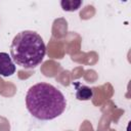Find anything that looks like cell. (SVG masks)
Here are the masks:
<instances>
[{
	"label": "cell",
	"instance_id": "obj_1",
	"mask_svg": "<svg viewBox=\"0 0 131 131\" xmlns=\"http://www.w3.org/2000/svg\"><path fill=\"white\" fill-rule=\"evenodd\" d=\"M26 106L34 118L41 121H49L64 112L67 100L56 87L40 82L29 88L26 94Z\"/></svg>",
	"mask_w": 131,
	"mask_h": 131
},
{
	"label": "cell",
	"instance_id": "obj_2",
	"mask_svg": "<svg viewBox=\"0 0 131 131\" xmlns=\"http://www.w3.org/2000/svg\"><path fill=\"white\" fill-rule=\"evenodd\" d=\"M46 46L42 37L34 31H21L16 34L10 45L12 60L24 69H34L45 56Z\"/></svg>",
	"mask_w": 131,
	"mask_h": 131
},
{
	"label": "cell",
	"instance_id": "obj_3",
	"mask_svg": "<svg viewBox=\"0 0 131 131\" xmlns=\"http://www.w3.org/2000/svg\"><path fill=\"white\" fill-rule=\"evenodd\" d=\"M15 73V64L6 52H0V76L9 77Z\"/></svg>",
	"mask_w": 131,
	"mask_h": 131
},
{
	"label": "cell",
	"instance_id": "obj_4",
	"mask_svg": "<svg viewBox=\"0 0 131 131\" xmlns=\"http://www.w3.org/2000/svg\"><path fill=\"white\" fill-rule=\"evenodd\" d=\"M92 96H93V90L90 87L82 85L79 88H77L76 98L78 100H89L92 98Z\"/></svg>",
	"mask_w": 131,
	"mask_h": 131
},
{
	"label": "cell",
	"instance_id": "obj_5",
	"mask_svg": "<svg viewBox=\"0 0 131 131\" xmlns=\"http://www.w3.org/2000/svg\"><path fill=\"white\" fill-rule=\"evenodd\" d=\"M60 5L63 10L66 11H75L79 9V7L82 5L81 0H62L60 2Z\"/></svg>",
	"mask_w": 131,
	"mask_h": 131
}]
</instances>
